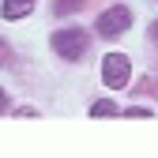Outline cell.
Returning <instances> with one entry per match:
<instances>
[{"label":"cell","instance_id":"cell-2","mask_svg":"<svg viewBox=\"0 0 158 158\" xmlns=\"http://www.w3.org/2000/svg\"><path fill=\"white\" fill-rule=\"evenodd\" d=\"M128 27H132V11L124 4H113L109 11L98 15V34H102V38H121Z\"/></svg>","mask_w":158,"mask_h":158},{"label":"cell","instance_id":"cell-9","mask_svg":"<svg viewBox=\"0 0 158 158\" xmlns=\"http://www.w3.org/2000/svg\"><path fill=\"white\" fill-rule=\"evenodd\" d=\"M8 109V98H4V90H0V113H4Z\"/></svg>","mask_w":158,"mask_h":158},{"label":"cell","instance_id":"cell-7","mask_svg":"<svg viewBox=\"0 0 158 158\" xmlns=\"http://www.w3.org/2000/svg\"><path fill=\"white\" fill-rule=\"evenodd\" d=\"M128 117H151V109H143V106H132V109H128Z\"/></svg>","mask_w":158,"mask_h":158},{"label":"cell","instance_id":"cell-5","mask_svg":"<svg viewBox=\"0 0 158 158\" xmlns=\"http://www.w3.org/2000/svg\"><path fill=\"white\" fill-rule=\"evenodd\" d=\"M79 8H83V0H56V15H72V11H79Z\"/></svg>","mask_w":158,"mask_h":158},{"label":"cell","instance_id":"cell-10","mask_svg":"<svg viewBox=\"0 0 158 158\" xmlns=\"http://www.w3.org/2000/svg\"><path fill=\"white\" fill-rule=\"evenodd\" d=\"M151 34H154V38H158V23H154V27H151Z\"/></svg>","mask_w":158,"mask_h":158},{"label":"cell","instance_id":"cell-1","mask_svg":"<svg viewBox=\"0 0 158 158\" xmlns=\"http://www.w3.org/2000/svg\"><path fill=\"white\" fill-rule=\"evenodd\" d=\"M53 49L60 53L64 60H79V56L87 53V34H83V30H75V27L56 30V34H53Z\"/></svg>","mask_w":158,"mask_h":158},{"label":"cell","instance_id":"cell-6","mask_svg":"<svg viewBox=\"0 0 158 158\" xmlns=\"http://www.w3.org/2000/svg\"><path fill=\"white\" fill-rule=\"evenodd\" d=\"M90 113H94V117H113V113H117V106H113V102H94V106H90Z\"/></svg>","mask_w":158,"mask_h":158},{"label":"cell","instance_id":"cell-8","mask_svg":"<svg viewBox=\"0 0 158 158\" xmlns=\"http://www.w3.org/2000/svg\"><path fill=\"white\" fill-rule=\"evenodd\" d=\"M0 64H8V45L0 42Z\"/></svg>","mask_w":158,"mask_h":158},{"label":"cell","instance_id":"cell-3","mask_svg":"<svg viewBox=\"0 0 158 158\" xmlns=\"http://www.w3.org/2000/svg\"><path fill=\"white\" fill-rule=\"evenodd\" d=\"M128 75H132V64H128L124 53H109L106 60H102V79H106V87L121 90V87L128 83Z\"/></svg>","mask_w":158,"mask_h":158},{"label":"cell","instance_id":"cell-4","mask_svg":"<svg viewBox=\"0 0 158 158\" xmlns=\"http://www.w3.org/2000/svg\"><path fill=\"white\" fill-rule=\"evenodd\" d=\"M30 8H34V0H4L0 15H4V19H19V15H27Z\"/></svg>","mask_w":158,"mask_h":158}]
</instances>
